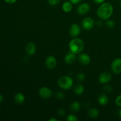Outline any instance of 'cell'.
<instances>
[{
	"mask_svg": "<svg viewBox=\"0 0 121 121\" xmlns=\"http://www.w3.org/2000/svg\"><path fill=\"white\" fill-rule=\"evenodd\" d=\"M8 4H14L16 2L17 0H4Z\"/></svg>",
	"mask_w": 121,
	"mask_h": 121,
	"instance_id": "30",
	"label": "cell"
},
{
	"mask_svg": "<svg viewBox=\"0 0 121 121\" xmlns=\"http://www.w3.org/2000/svg\"><path fill=\"white\" fill-rule=\"evenodd\" d=\"M73 85V80L70 77L63 76L60 77L58 80V85L59 87L65 90H69L72 87Z\"/></svg>",
	"mask_w": 121,
	"mask_h": 121,
	"instance_id": "3",
	"label": "cell"
},
{
	"mask_svg": "<svg viewBox=\"0 0 121 121\" xmlns=\"http://www.w3.org/2000/svg\"><path fill=\"white\" fill-rule=\"evenodd\" d=\"M56 96L57 98L59 99H63L64 98H65V94H64L63 92H57L56 93Z\"/></svg>",
	"mask_w": 121,
	"mask_h": 121,
	"instance_id": "25",
	"label": "cell"
},
{
	"mask_svg": "<svg viewBox=\"0 0 121 121\" xmlns=\"http://www.w3.org/2000/svg\"><path fill=\"white\" fill-rule=\"evenodd\" d=\"M72 4H78L79 2H80L82 1V0H70Z\"/></svg>",
	"mask_w": 121,
	"mask_h": 121,
	"instance_id": "28",
	"label": "cell"
},
{
	"mask_svg": "<svg viewBox=\"0 0 121 121\" xmlns=\"http://www.w3.org/2000/svg\"><path fill=\"white\" fill-rule=\"evenodd\" d=\"M109 102L108 97L105 94H102L98 97V102L101 105H107Z\"/></svg>",
	"mask_w": 121,
	"mask_h": 121,
	"instance_id": "16",
	"label": "cell"
},
{
	"mask_svg": "<svg viewBox=\"0 0 121 121\" xmlns=\"http://www.w3.org/2000/svg\"><path fill=\"white\" fill-rule=\"evenodd\" d=\"M49 121H58V119H53V118H52V119H50Z\"/></svg>",
	"mask_w": 121,
	"mask_h": 121,
	"instance_id": "32",
	"label": "cell"
},
{
	"mask_svg": "<svg viewBox=\"0 0 121 121\" xmlns=\"http://www.w3.org/2000/svg\"><path fill=\"white\" fill-rule=\"evenodd\" d=\"M115 1H117V0H115Z\"/></svg>",
	"mask_w": 121,
	"mask_h": 121,
	"instance_id": "35",
	"label": "cell"
},
{
	"mask_svg": "<svg viewBox=\"0 0 121 121\" xmlns=\"http://www.w3.org/2000/svg\"><path fill=\"white\" fill-rule=\"evenodd\" d=\"M73 91H74V93L78 95H81L83 93L84 91H85V87H84L83 85H82L80 83H78L74 86V88H73Z\"/></svg>",
	"mask_w": 121,
	"mask_h": 121,
	"instance_id": "14",
	"label": "cell"
},
{
	"mask_svg": "<svg viewBox=\"0 0 121 121\" xmlns=\"http://www.w3.org/2000/svg\"><path fill=\"white\" fill-rule=\"evenodd\" d=\"M4 100V98H3V96H2V95L0 94V103L2 102V101H3Z\"/></svg>",
	"mask_w": 121,
	"mask_h": 121,
	"instance_id": "31",
	"label": "cell"
},
{
	"mask_svg": "<svg viewBox=\"0 0 121 121\" xmlns=\"http://www.w3.org/2000/svg\"><path fill=\"white\" fill-rule=\"evenodd\" d=\"M80 28L79 26L77 24H73L71 26L69 30V34L72 37H76L80 34Z\"/></svg>",
	"mask_w": 121,
	"mask_h": 121,
	"instance_id": "9",
	"label": "cell"
},
{
	"mask_svg": "<svg viewBox=\"0 0 121 121\" xmlns=\"http://www.w3.org/2000/svg\"><path fill=\"white\" fill-rule=\"evenodd\" d=\"M52 95H53L52 91L47 87H43L39 90V95L43 99H49L52 96Z\"/></svg>",
	"mask_w": 121,
	"mask_h": 121,
	"instance_id": "5",
	"label": "cell"
},
{
	"mask_svg": "<svg viewBox=\"0 0 121 121\" xmlns=\"http://www.w3.org/2000/svg\"><path fill=\"white\" fill-rule=\"evenodd\" d=\"M82 26L85 30H90L94 26V21L91 17H86L83 20Z\"/></svg>",
	"mask_w": 121,
	"mask_h": 121,
	"instance_id": "6",
	"label": "cell"
},
{
	"mask_svg": "<svg viewBox=\"0 0 121 121\" xmlns=\"http://www.w3.org/2000/svg\"><path fill=\"white\" fill-rule=\"evenodd\" d=\"M46 65L49 69H53L57 65V60L53 56H50L46 59Z\"/></svg>",
	"mask_w": 121,
	"mask_h": 121,
	"instance_id": "10",
	"label": "cell"
},
{
	"mask_svg": "<svg viewBox=\"0 0 121 121\" xmlns=\"http://www.w3.org/2000/svg\"><path fill=\"white\" fill-rule=\"evenodd\" d=\"M76 78L79 81H83L85 79V75L83 73H79L76 76Z\"/></svg>",
	"mask_w": 121,
	"mask_h": 121,
	"instance_id": "22",
	"label": "cell"
},
{
	"mask_svg": "<svg viewBox=\"0 0 121 121\" xmlns=\"http://www.w3.org/2000/svg\"><path fill=\"white\" fill-rule=\"evenodd\" d=\"M76 54L73 53V52H70L67 53L65 57V61L67 64L71 65L74 63L76 60Z\"/></svg>",
	"mask_w": 121,
	"mask_h": 121,
	"instance_id": "13",
	"label": "cell"
},
{
	"mask_svg": "<svg viewBox=\"0 0 121 121\" xmlns=\"http://www.w3.org/2000/svg\"><path fill=\"white\" fill-rule=\"evenodd\" d=\"M113 8L112 5L109 2L101 4L97 9V14L102 20H108L113 14Z\"/></svg>",
	"mask_w": 121,
	"mask_h": 121,
	"instance_id": "1",
	"label": "cell"
},
{
	"mask_svg": "<svg viewBox=\"0 0 121 121\" xmlns=\"http://www.w3.org/2000/svg\"><path fill=\"white\" fill-rule=\"evenodd\" d=\"M99 114V111L96 108H91L87 111V115L91 118H96Z\"/></svg>",
	"mask_w": 121,
	"mask_h": 121,
	"instance_id": "17",
	"label": "cell"
},
{
	"mask_svg": "<svg viewBox=\"0 0 121 121\" xmlns=\"http://www.w3.org/2000/svg\"><path fill=\"white\" fill-rule=\"evenodd\" d=\"M60 1V0H47V2H48V4L50 5L54 6L59 4Z\"/></svg>",
	"mask_w": 121,
	"mask_h": 121,
	"instance_id": "23",
	"label": "cell"
},
{
	"mask_svg": "<svg viewBox=\"0 0 121 121\" xmlns=\"http://www.w3.org/2000/svg\"><path fill=\"white\" fill-rule=\"evenodd\" d=\"M79 61L83 65H87L91 62V57L86 53H82L78 56Z\"/></svg>",
	"mask_w": 121,
	"mask_h": 121,
	"instance_id": "11",
	"label": "cell"
},
{
	"mask_svg": "<svg viewBox=\"0 0 121 121\" xmlns=\"http://www.w3.org/2000/svg\"><path fill=\"white\" fill-rule=\"evenodd\" d=\"M112 75L109 72H105L101 73L99 77V81L101 84H106L111 81Z\"/></svg>",
	"mask_w": 121,
	"mask_h": 121,
	"instance_id": "8",
	"label": "cell"
},
{
	"mask_svg": "<svg viewBox=\"0 0 121 121\" xmlns=\"http://www.w3.org/2000/svg\"><path fill=\"white\" fill-rule=\"evenodd\" d=\"M115 104L118 106L121 107V95L118 96L115 99Z\"/></svg>",
	"mask_w": 121,
	"mask_h": 121,
	"instance_id": "26",
	"label": "cell"
},
{
	"mask_svg": "<svg viewBox=\"0 0 121 121\" xmlns=\"http://www.w3.org/2000/svg\"><path fill=\"white\" fill-rule=\"evenodd\" d=\"M69 47L70 52L74 54H79L81 53L84 49L85 44L82 39L79 38H74L70 41Z\"/></svg>",
	"mask_w": 121,
	"mask_h": 121,
	"instance_id": "2",
	"label": "cell"
},
{
	"mask_svg": "<svg viewBox=\"0 0 121 121\" xmlns=\"http://www.w3.org/2000/svg\"><path fill=\"white\" fill-rule=\"evenodd\" d=\"M70 109L73 112H77L80 110V104L79 102H73L71 104L70 106Z\"/></svg>",
	"mask_w": 121,
	"mask_h": 121,
	"instance_id": "19",
	"label": "cell"
},
{
	"mask_svg": "<svg viewBox=\"0 0 121 121\" xmlns=\"http://www.w3.org/2000/svg\"><path fill=\"white\" fill-rule=\"evenodd\" d=\"M120 6H121V3H120Z\"/></svg>",
	"mask_w": 121,
	"mask_h": 121,
	"instance_id": "34",
	"label": "cell"
},
{
	"mask_svg": "<svg viewBox=\"0 0 121 121\" xmlns=\"http://www.w3.org/2000/svg\"><path fill=\"white\" fill-rule=\"evenodd\" d=\"M96 4H101L104 3L105 0H93Z\"/></svg>",
	"mask_w": 121,
	"mask_h": 121,
	"instance_id": "29",
	"label": "cell"
},
{
	"mask_svg": "<svg viewBox=\"0 0 121 121\" xmlns=\"http://www.w3.org/2000/svg\"><path fill=\"white\" fill-rule=\"evenodd\" d=\"M66 120L67 121H78V119L76 115L73 114H70L69 115H68V117L66 118Z\"/></svg>",
	"mask_w": 121,
	"mask_h": 121,
	"instance_id": "21",
	"label": "cell"
},
{
	"mask_svg": "<svg viewBox=\"0 0 121 121\" xmlns=\"http://www.w3.org/2000/svg\"><path fill=\"white\" fill-rule=\"evenodd\" d=\"M119 114H120V116L121 117V111H120V112H119Z\"/></svg>",
	"mask_w": 121,
	"mask_h": 121,
	"instance_id": "33",
	"label": "cell"
},
{
	"mask_svg": "<svg viewBox=\"0 0 121 121\" xmlns=\"http://www.w3.org/2000/svg\"><path fill=\"white\" fill-rule=\"evenodd\" d=\"M112 90H113V88H112V86H110V85H106V86L104 87V91H105V92H106V93H111L112 91Z\"/></svg>",
	"mask_w": 121,
	"mask_h": 121,
	"instance_id": "24",
	"label": "cell"
},
{
	"mask_svg": "<svg viewBox=\"0 0 121 121\" xmlns=\"http://www.w3.org/2000/svg\"><path fill=\"white\" fill-rule=\"evenodd\" d=\"M91 7L89 4L86 3H82L79 5L77 8V12L80 15H85L87 14L90 11Z\"/></svg>",
	"mask_w": 121,
	"mask_h": 121,
	"instance_id": "7",
	"label": "cell"
},
{
	"mask_svg": "<svg viewBox=\"0 0 121 121\" xmlns=\"http://www.w3.org/2000/svg\"><path fill=\"white\" fill-rule=\"evenodd\" d=\"M111 69L112 72L115 74L121 73V59L117 58L115 59L111 65Z\"/></svg>",
	"mask_w": 121,
	"mask_h": 121,
	"instance_id": "4",
	"label": "cell"
},
{
	"mask_svg": "<svg viewBox=\"0 0 121 121\" xmlns=\"http://www.w3.org/2000/svg\"><path fill=\"white\" fill-rule=\"evenodd\" d=\"M62 8L63 10L66 13H69L72 10V8H73V6H72V2L70 1H66L62 5Z\"/></svg>",
	"mask_w": 121,
	"mask_h": 121,
	"instance_id": "18",
	"label": "cell"
},
{
	"mask_svg": "<svg viewBox=\"0 0 121 121\" xmlns=\"http://www.w3.org/2000/svg\"><path fill=\"white\" fill-rule=\"evenodd\" d=\"M14 100L17 104H22L25 101V96L22 93H17L14 96Z\"/></svg>",
	"mask_w": 121,
	"mask_h": 121,
	"instance_id": "15",
	"label": "cell"
},
{
	"mask_svg": "<svg viewBox=\"0 0 121 121\" xmlns=\"http://www.w3.org/2000/svg\"><path fill=\"white\" fill-rule=\"evenodd\" d=\"M57 114L59 115V116L62 117V116H64L65 115V111H64V109H63L61 108L59 109L57 111Z\"/></svg>",
	"mask_w": 121,
	"mask_h": 121,
	"instance_id": "27",
	"label": "cell"
},
{
	"mask_svg": "<svg viewBox=\"0 0 121 121\" xmlns=\"http://www.w3.org/2000/svg\"><path fill=\"white\" fill-rule=\"evenodd\" d=\"M115 22L113 20H107L106 21V26L108 27L109 28H112L115 27Z\"/></svg>",
	"mask_w": 121,
	"mask_h": 121,
	"instance_id": "20",
	"label": "cell"
},
{
	"mask_svg": "<svg viewBox=\"0 0 121 121\" xmlns=\"http://www.w3.org/2000/svg\"><path fill=\"white\" fill-rule=\"evenodd\" d=\"M26 53L28 55L33 56L36 52V46L34 43L32 42H30L26 45Z\"/></svg>",
	"mask_w": 121,
	"mask_h": 121,
	"instance_id": "12",
	"label": "cell"
}]
</instances>
